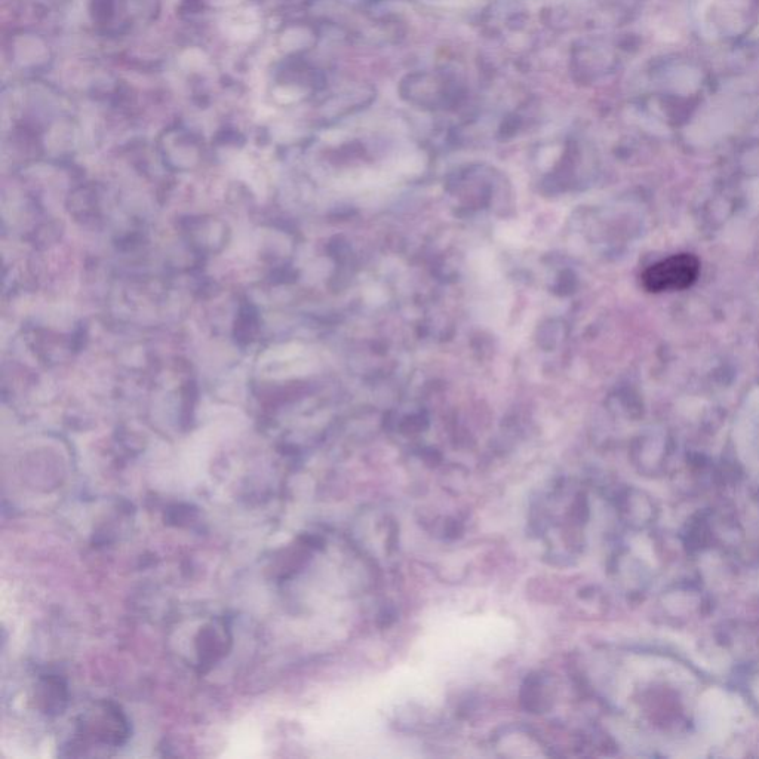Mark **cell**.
<instances>
[{"mask_svg":"<svg viewBox=\"0 0 759 759\" xmlns=\"http://www.w3.org/2000/svg\"><path fill=\"white\" fill-rule=\"evenodd\" d=\"M700 275V261L693 254H676L653 264L642 275V285L650 293H668L690 288Z\"/></svg>","mask_w":759,"mask_h":759,"instance_id":"obj_1","label":"cell"},{"mask_svg":"<svg viewBox=\"0 0 759 759\" xmlns=\"http://www.w3.org/2000/svg\"><path fill=\"white\" fill-rule=\"evenodd\" d=\"M619 512L626 524L633 528H644L656 519L657 510L650 496L642 491L629 488L619 497Z\"/></svg>","mask_w":759,"mask_h":759,"instance_id":"obj_2","label":"cell"},{"mask_svg":"<svg viewBox=\"0 0 759 759\" xmlns=\"http://www.w3.org/2000/svg\"><path fill=\"white\" fill-rule=\"evenodd\" d=\"M553 694L548 676L530 675L521 691V703L531 714H545L552 708Z\"/></svg>","mask_w":759,"mask_h":759,"instance_id":"obj_3","label":"cell"}]
</instances>
